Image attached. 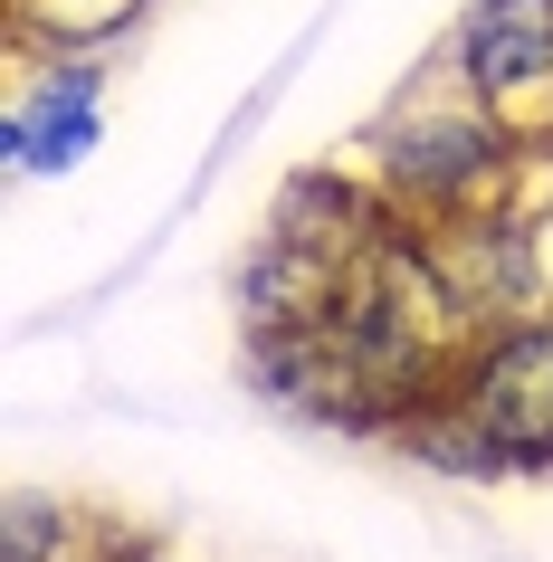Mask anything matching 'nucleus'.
Instances as JSON below:
<instances>
[{
  "instance_id": "39448f33",
  "label": "nucleus",
  "mask_w": 553,
  "mask_h": 562,
  "mask_svg": "<svg viewBox=\"0 0 553 562\" xmlns=\"http://www.w3.org/2000/svg\"><path fill=\"white\" fill-rule=\"evenodd\" d=\"M144 0H10V20H20V38H106V30H124Z\"/></svg>"
},
{
  "instance_id": "423d86ee",
  "label": "nucleus",
  "mask_w": 553,
  "mask_h": 562,
  "mask_svg": "<svg viewBox=\"0 0 553 562\" xmlns=\"http://www.w3.org/2000/svg\"><path fill=\"white\" fill-rule=\"evenodd\" d=\"M144 562H153V553H144Z\"/></svg>"
},
{
  "instance_id": "f257e3e1",
  "label": "nucleus",
  "mask_w": 553,
  "mask_h": 562,
  "mask_svg": "<svg viewBox=\"0 0 553 562\" xmlns=\"http://www.w3.org/2000/svg\"><path fill=\"white\" fill-rule=\"evenodd\" d=\"M449 401L487 439V468H553V325H496Z\"/></svg>"
},
{
  "instance_id": "f03ea898",
  "label": "nucleus",
  "mask_w": 553,
  "mask_h": 562,
  "mask_svg": "<svg viewBox=\"0 0 553 562\" xmlns=\"http://www.w3.org/2000/svg\"><path fill=\"white\" fill-rule=\"evenodd\" d=\"M506 153H516V134H506V115L477 105V95H467V105H430V115H420V95H410V105H391V115L373 124L381 181H391L401 201H420V210L467 201Z\"/></svg>"
},
{
  "instance_id": "7ed1b4c3",
  "label": "nucleus",
  "mask_w": 553,
  "mask_h": 562,
  "mask_svg": "<svg viewBox=\"0 0 553 562\" xmlns=\"http://www.w3.org/2000/svg\"><path fill=\"white\" fill-rule=\"evenodd\" d=\"M449 67H458V87L477 95V105H496L506 124L534 115L553 95V0H477L458 20Z\"/></svg>"
},
{
  "instance_id": "20e7f679",
  "label": "nucleus",
  "mask_w": 553,
  "mask_h": 562,
  "mask_svg": "<svg viewBox=\"0 0 553 562\" xmlns=\"http://www.w3.org/2000/svg\"><path fill=\"white\" fill-rule=\"evenodd\" d=\"M96 144V77L77 67V77H48V87L10 115V162H30V172H67L77 153Z\"/></svg>"
}]
</instances>
